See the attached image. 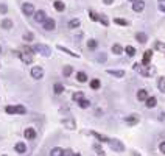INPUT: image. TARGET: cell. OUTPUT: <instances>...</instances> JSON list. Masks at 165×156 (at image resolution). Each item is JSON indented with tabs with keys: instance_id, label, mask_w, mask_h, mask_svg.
I'll list each match as a JSON object with an SVG mask.
<instances>
[{
	"instance_id": "bcb514c9",
	"label": "cell",
	"mask_w": 165,
	"mask_h": 156,
	"mask_svg": "<svg viewBox=\"0 0 165 156\" xmlns=\"http://www.w3.org/2000/svg\"><path fill=\"white\" fill-rule=\"evenodd\" d=\"M103 3H105V5H112L114 0H103Z\"/></svg>"
},
{
	"instance_id": "d6986e66",
	"label": "cell",
	"mask_w": 165,
	"mask_h": 156,
	"mask_svg": "<svg viewBox=\"0 0 165 156\" xmlns=\"http://www.w3.org/2000/svg\"><path fill=\"white\" fill-rule=\"evenodd\" d=\"M50 156H64V150L59 147H55L52 148V151H50Z\"/></svg>"
},
{
	"instance_id": "f35d334b",
	"label": "cell",
	"mask_w": 165,
	"mask_h": 156,
	"mask_svg": "<svg viewBox=\"0 0 165 156\" xmlns=\"http://www.w3.org/2000/svg\"><path fill=\"white\" fill-rule=\"evenodd\" d=\"M24 39L26 41V42H30V41H33V39H34L33 33H25V35H24Z\"/></svg>"
},
{
	"instance_id": "8d00e7d4",
	"label": "cell",
	"mask_w": 165,
	"mask_h": 156,
	"mask_svg": "<svg viewBox=\"0 0 165 156\" xmlns=\"http://www.w3.org/2000/svg\"><path fill=\"white\" fill-rule=\"evenodd\" d=\"M89 17H90V20H94V22H98V19H100V16L97 13H94V11H89Z\"/></svg>"
},
{
	"instance_id": "30bf717a",
	"label": "cell",
	"mask_w": 165,
	"mask_h": 156,
	"mask_svg": "<svg viewBox=\"0 0 165 156\" xmlns=\"http://www.w3.org/2000/svg\"><path fill=\"white\" fill-rule=\"evenodd\" d=\"M45 16H47V14H45V11H42V10L34 11V20H36V22H44L45 19H47Z\"/></svg>"
},
{
	"instance_id": "e0dca14e",
	"label": "cell",
	"mask_w": 165,
	"mask_h": 156,
	"mask_svg": "<svg viewBox=\"0 0 165 156\" xmlns=\"http://www.w3.org/2000/svg\"><path fill=\"white\" fill-rule=\"evenodd\" d=\"M53 8L61 13V11H64V10H66V5H64V2H61V0H56V2L53 3Z\"/></svg>"
},
{
	"instance_id": "d590c367",
	"label": "cell",
	"mask_w": 165,
	"mask_h": 156,
	"mask_svg": "<svg viewBox=\"0 0 165 156\" xmlns=\"http://www.w3.org/2000/svg\"><path fill=\"white\" fill-rule=\"evenodd\" d=\"M114 22H115L117 25H123V27L128 25V20H125V19H120V17H115V19H114Z\"/></svg>"
},
{
	"instance_id": "3957f363",
	"label": "cell",
	"mask_w": 165,
	"mask_h": 156,
	"mask_svg": "<svg viewBox=\"0 0 165 156\" xmlns=\"http://www.w3.org/2000/svg\"><path fill=\"white\" fill-rule=\"evenodd\" d=\"M33 52H39L41 55H44V56H50V47H47V45H42V44L34 45Z\"/></svg>"
},
{
	"instance_id": "cb8c5ba5",
	"label": "cell",
	"mask_w": 165,
	"mask_h": 156,
	"mask_svg": "<svg viewBox=\"0 0 165 156\" xmlns=\"http://www.w3.org/2000/svg\"><path fill=\"white\" fill-rule=\"evenodd\" d=\"M156 103H157V102H156L154 97H148L147 100H145V105H147V108H154Z\"/></svg>"
},
{
	"instance_id": "1f68e13d",
	"label": "cell",
	"mask_w": 165,
	"mask_h": 156,
	"mask_svg": "<svg viewBox=\"0 0 165 156\" xmlns=\"http://www.w3.org/2000/svg\"><path fill=\"white\" fill-rule=\"evenodd\" d=\"M100 86H101V83H100V80H97V78H94L90 81V87L94 91H97V89H100Z\"/></svg>"
},
{
	"instance_id": "52a82bcc",
	"label": "cell",
	"mask_w": 165,
	"mask_h": 156,
	"mask_svg": "<svg viewBox=\"0 0 165 156\" xmlns=\"http://www.w3.org/2000/svg\"><path fill=\"white\" fill-rule=\"evenodd\" d=\"M143 10H145V2L143 0H136V2H132V11L142 13Z\"/></svg>"
},
{
	"instance_id": "7bdbcfd3",
	"label": "cell",
	"mask_w": 165,
	"mask_h": 156,
	"mask_svg": "<svg viewBox=\"0 0 165 156\" xmlns=\"http://www.w3.org/2000/svg\"><path fill=\"white\" fill-rule=\"evenodd\" d=\"M159 10L165 13V0H159Z\"/></svg>"
},
{
	"instance_id": "8992f818",
	"label": "cell",
	"mask_w": 165,
	"mask_h": 156,
	"mask_svg": "<svg viewBox=\"0 0 165 156\" xmlns=\"http://www.w3.org/2000/svg\"><path fill=\"white\" fill-rule=\"evenodd\" d=\"M22 13H24L25 16H33L34 14L33 3H24V5H22Z\"/></svg>"
},
{
	"instance_id": "ab89813d",
	"label": "cell",
	"mask_w": 165,
	"mask_h": 156,
	"mask_svg": "<svg viewBox=\"0 0 165 156\" xmlns=\"http://www.w3.org/2000/svg\"><path fill=\"white\" fill-rule=\"evenodd\" d=\"M6 13H8V6L0 3V14H6Z\"/></svg>"
},
{
	"instance_id": "4fadbf2b",
	"label": "cell",
	"mask_w": 165,
	"mask_h": 156,
	"mask_svg": "<svg viewBox=\"0 0 165 156\" xmlns=\"http://www.w3.org/2000/svg\"><path fill=\"white\" fill-rule=\"evenodd\" d=\"M109 75H112V77H117V78H123L125 77V70H112V69H107L106 70Z\"/></svg>"
},
{
	"instance_id": "ba28073f",
	"label": "cell",
	"mask_w": 165,
	"mask_h": 156,
	"mask_svg": "<svg viewBox=\"0 0 165 156\" xmlns=\"http://www.w3.org/2000/svg\"><path fill=\"white\" fill-rule=\"evenodd\" d=\"M109 144L112 145L114 150H117V151H123V150H125V145H123V144L118 142V140H115V139H111V140H109Z\"/></svg>"
},
{
	"instance_id": "836d02e7",
	"label": "cell",
	"mask_w": 165,
	"mask_h": 156,
	"mask_svg": "<svg viewBox=\"0 0 165 156\" xmlns=\"http://www.w3.org/2000/svg\"><path fill=\"white\" fill-rule=\"evenodd\" d=\"M87 47H89L90 50H94V48L98 47V42L95 39H89V41H87Z\"/></svg>"
},
{
	"instance_id": "2e32d148",
	"label": "cell",
	"mask_w": 165,
	"mask_h": 156,
	"mask_svg": "<svg viewBox=\"0 0 165 156\" xmlns=\"http://www.w3.org/2000/svg\"><path fill=\"white\" fill-rule=\"evenodd\" d=\"M90 134L94 136L95 139H98L100 142H109V140H111L109 138H107V136H103V134H100V133H95V131H92Z\"/></svg>"
},
{
	"instance_id": "ee69618b",
	"label": "cell",
	"mask_w": 165,
	"mask_h": 156,
	"mask_svg": "<svg viewBox=\"0 0 165 156\" xmlns=\"http://www.w3.org/2000/svg\"><path fill=\"white\" fill-rule=\"evenodd\" d=\"M159 150H160V153H164V155H165V140L159 144Z\"/></svg>"
},
{
	"instance_id": "d4e9b609",
	"label": "cell",
	"mask_w": 165,
	"mask_h": 156,
	"mask_svg": "<svg viewBox=\"0 0 165 156\" xmlns=\"http://www.w3.org/2000/svg\"><path fill=\"white\" fill-rule=\"evenodd\" d=\"M62 123L66 125L69 130H75V128H76V127H75V120H73V119H66V120L62 122Z\"/></svg>"
},
{
	"instance_id": "6da1fadb",
	"label": "cell",
	"mask_w": 165,
	"mask_h": 156,
	"mask_svg": "<svg viewBox=\"0 0 165 156\" xmlns=\"http://www.w3.org/2000/svg\"><path fill=\"white\" fill-rule=\"evenodd\" d=\"M134 69L139 70L142 75H145V77H153V75L156 74V69L151 66V64H148V66H140V64H134Z\"/></svg>"
},
{
	"instance_id": "277c9868",
	"label": "cell",
	"mask_w": 165,
	"mask_h": 156,
	"mask_svg": "<svg viewBox=\"0 0 165 156\" xmlns=\"http://www.w3.org/2000/svg\"><path fill=\"white\" fill-rule=\"evenodd\" d=\"M31 77L34 80H41L42 77H44V69H42L41 66H34L31 69Z\"/></svg>"
},
{
	"instance_id": "ffe728a7",
	"label": "cell",
	"mask_w": 165,
	"mask_h": 156,
	"mask_svg": "<svg viewBox=\"0 0 165 156\" xmlns=\"http://www.w3.org/2000/svg\"><path fill=\"white\" fill-rule=\"evenodd\" d=\"M0 25H2V28L10 30V28H13V20H11V19H3Z\"/></svg>"
},
{
	"instance_id": "f907efd6",
	"label": "cell",
	"mask_w": 165,
	"mask_h": 156,
	"mask_svg": "<svg viewBox=\"0 0 165 156\" xmlns=\"http://www.w3.org/2000/svg\"><path fill=\"white\" fill-rule=\"evenodd\" d=\"M0 53H2V47H0Z\"/></svg>"
},
{
	"instance_id": "5b68a950",
	"label": "cell",
	"mask_w": 165,
	"mask_h": 156,
	"mask_svg": "<svg viewBox=\"0 0 165 156\" xmlns=\"http://www.w3.org/2000/svg\"><path fill=\"white\" fill-rule=\"evenodd\" d=\"M42 25H44V30H47V31H53V30L56 28V22L53 20V19H48V17L42 22Z\"/></svg>"
},
{
	"instance_id": "d6a6232c",
	"label": "cell",
	"mask_w": 165,
	"mask_h": 156,
	"mask_svg": "<svg viewBox=\"0 0 165 156\" xmlns=\"http://www.w3.org/2000/svg\"><path fill=\"white\" fill-rule=\"evenodd\" d=\"M154 48L157 52H165V42H159V41H157L154 44Z\"/></svg>"
},
{
	"instance_id": "603a6c76",
	"label": "cell",
	"mask_w": 165,
	"mask_h": 156,
	"mask_svg": "<svg viewBox=\"0 0 165 156\" xmlns=\"http://www.w3.org/2000/svg\"><path fill=\"white\" fill-rule=\"evenodd\" d=\"M76 81L78 83H86L87 81V75L84 74V72H78V74H76Z\"/></svg>"
},
{
	"instance_id": "83f0119b",
	"label": "cell",
	"mask_w": 165,
	"mask_h": 156,
	"mask_svg": "<svg viewBox=\"0 0 165 156\" xmlns=\"http://www.w3.org/2000/svg\"><path fill=\"white\" fill-rule=\"evenodd\" d=\"M78 106H79V108H83V109H86V108H89V106H90V102L86 100V98H81V100L78 102Z\"/></svg>"
},
{
	"instance_id": "f546056e",
	"label": "cell",
	"mask_w": 165,
	"mask_h": 156,
	"mask_svg": "<svg viewBox=\"0 0 165 156\" xmlns=\"http://www.w3.org/2000/svg\"><path fill=\"white\" fill-rule=\"evenodd\" d=\"M79 19H72V20H69V28H78L79 27Z\"/></svg>"
},
{
	"instance_id": "74e56055",
	"label": "cell",
	"mask_w": 165,
	"mask_h": 156,
	"mask_svg": "<svg viewBox=\"0 0 165 156\" xmlns=\"http://www.w3.org/2000/svg\"><path fill=\"white\" fill-rule=\"evenodd\" d=\"M81 98H84V94H83V92H75V94H73V100H75V102H79Z\"/></svg>"
},
{
	"instance_id": "e575fe53",
	"label": "cell",
	"mask_w": 165,
	"mask_h": 156,
	"mask_svg": "<svg viewBox=\"0 0 165 156\" xmlns=\"http://www.w3.org/2000/svg\"><path fill=\"white\" fill-rule=\"evenodd\" d=\"M14 109H16V114H25V112H26L25 106H22V105H17V106H14Z\"/></svg>"
},
{
	"instance_id": "484cf974",
	"label": "cell",
	"mask_w": 165,
	"mask_h": 156,
	"mask_svg": "<svg viewBox=\"0 0 165 156\" xmlns=\"http://www.w3.org/2000/svg\"><path fill=\"white\" fill-rule=\"evenodd\" d=\"M72 74H73V67H72V66H64V69H62V75H64V77H70Z\"/></svg>"
},
{
	"instance_id": "ac0fdd59",
	"label": "cell",
	"mask_w": 165,
	"mask_h": 156,
	"mask_svg": "<svg viewBox=\"0 0 165 156\" xmlns=\"http://www.w3.org/2000/svg\"><path fill=\"white\" fill-rule=\"evenodd\" d=\"M125 122L128 125H136V123H139V119H137V116H128V117H125Z\"/></svg>"
},
{
	"instance_id": "b9f144b4",
	"label": "cell",
	"mask_w": 165,
	"mask_h": 156,
	"mask_svg": "<svg viewBox=\"0 0 165 156\" xmlns=\"http://www.w3.org/2000/svg\"><path fill=\"white\" fill-rule=\"evenodd\" d=\"M98 22H101V24L105 25V27H107V25H109V20H107V19H105V17H103V16H100V19H98Z\"/></svg>"
},
{
	"instance_id": "5bb4252c",
	"label": "cell",
	"mask_w": 165,
	"mask_h": 156,
	"mask_svg": "<svg viewBox=\"0 0 165 156\" xmlns=\"http://www.w3.org/2000/svg\"><path fill=\"white\" fill-rule=\"evenodd\" d=\"M137 98H139L140 102H145L148 98V91L147 89H139L137 91Z\"/></svg>"
},
{
	"instance_id": "9c48e42d",
	"label": "cell",
	"mask_w": 165,
	"mask_h": 156,
	"mask_svg": "<svg viewBox=\"0 0 165 156\" xmlns=\"http://www.w3.org/2000/svg\"><path fill=\"white\" fill-rule=\"evenodd\" d=\"M24 136H25V139H28V140H33L34 138H36V131H34V128H25V131H24Z\"/></svg>"
},
{
	"instance_id": "c3c4849f",
	"label": "cell",
	"mask_w": 165,
	"mask_h": 156,
	"mask_svg": "<svg viewBox=\"0 0 165 156\" xmlns=\"http://www.w3.org/2000/svg\"><path fill=\"white\" fill-rule=\"evenodd\" d=\"M72 156H81L79 153H72Z\"/></svg>"
},
{
	"instance_id": "681fc988",
	"label": "cell",
	"mask_w": 165,
	"mask_h": 156,
	"mask_svg": "<svg viewBox=\"0 0 165 156\" xmlns=\"http://www.w3.org/2000/svg\"><path fill=\"white\" fill-rule=\"evenodd\" d=\"M129 2H136V0H129Z\"/></svg>"
},
{
	"instance_id": "7c38bea8",
	"label": "cell",
	"mask_w": 165,
	"mask_h": 156,
	"mask_svg": "<svg viewBox=\"0 0 165 156\" xmlns=\"http://www.w3.org/2000/svg\"><path fill=\"white\" fill-rule=\"evenodd\" d=\"M14 150H16L19 155H24L25 151H26V145H25L24 142H17L16 145H14Z\"/></svg>"
},
{
	"instance_id": "f1b7e54d",
	"label": "cell",
	"mask_w": 165,
	"mask_h": 156,
	"mask_svg": "<svg viewBox=\"0 0 165 156\" xmlns=\"http://www.w3.org/2000/svg\"><path fill=\"white\" fill-rule=\"evenodd\" d=\"M53 91H55V94H62V92H64V86L61 84V83H55Z\"/></svg>"
},
{
	"instance_id": "7dc6e473",
	"label": "cell",
	"mask_w": 165,
	"mask_h": 156,
	"mask_svg": "<svg viewBox=\"0 0 165 156\" xmlns=\"http://www.w3.org/2000/svg\"><path fill=\"white\" fill-rule=\"evenodd\" d=\"M159 119H160V120H165V112L160 114V116H159Z\"/></svg>"
},
{
	"instance_id": "8fae6325",
	"label": "cell",
	"mask_w": 165,
	"mask_h": 156,
	"mask_svg": "<svg viewBox=\"0 0 165 156\" xmlns=\"http://www.w3.org/2000/svg\"><path fill=\"white\" fill-rule=\"evenodd\" d=\"M58 50L64 52V53H66V55H70V56H73V58H79V55H78V53H73V52L70 50V48L64 47V45H58Z\"/></svg>"
},
{
	"instance_id": "4dcf8cb0",
	"label": "cell",
	"mask_w": 165,
	"mask_h": 156,
	"mask_svg": "<svg viewBox=\"0 0 165 156\" xmlns=\"http://www.w3.org/2000/svg\"><path fill=\"white\" fill-rule=\"evenodd\" d=\"M123 50L126 52V55H128V56H134V55H136V48H134L132 45H128V47H125Z\"/></svg>"
},
{
	"instance_id": "9a60e30c",
	"label": "cell",
	"mask_w": 165,
	"mask_h": 156,
	"mask_svg": "<svg viewBox=\"0 0 165 156\" xmlns=\"http://www.w3.org/2000/svg\"><path fill=\"white\" fill-rule=\"evenodd\" d=\"M153 58V52L151 50H147L143 53V59H142V63H143V66H148L149 64V59Z\"/></svg>"
},
{
	"instance_id": "7a4b0ae2",
	"label": "cell",
	"mask_w": 165,
	"mask_h": 156,
	"mask_svg": "<svg viewBox=\"0 0 165 156\" xmlns=\"http://www.w3.org/2000/svg\"><path fill=\"white\" fill-rule=\"evenodd\" d=\"M33 53H34V52H33V48L25 47V48H24V52L19 53V58L24 61L25 64H31V63H33Z\"/></svg>"
},
{
	"instance_id": "60d3db41",
	"label": "cell",
	"mask_w": 165,
	"mask_h": 156,
	"mask_svg": "<svg viewBox=\"0 0 165 156\" xmlns=\"http://www.w3.org/2000/svg\"><path fill=\"white\" fill-rule=\"evenodd\" d=\"M5 111L8 112V114H16V109H14V106H6Z\"/></svg>"
},
{
	"instance_id": "7402d4cb",
	"label": "cell",
	"mask_w": 165,
	"mask_h": 156,
	"mask_svg": "<svg viewBox=\"0 0 165 156\" xmlns=\"http://www.w3.org/2000/svg\"><path fill=\"white\" fill-rule=\"evenodd\" d=\"M112 53L114 55H122V53H123V47H122L120 44H114L112 45Z\"/></svg>"
},
{
	"instance_id": "44dd1931",
	"label": "cell",
	"mask_w": 165,
	"mask_h": 156,
	"mask_svg": "<svg viewBox=\"0 0 165 156\" xmlns=\"http://www.w3.org/2000/svg\"><path fill=\"white\" fill-rule=\"evenodd\" d=\"M147 39H148V36L145 35V33H137V35H136V41H137V42H140V44L147 42Z\"/></svg>"
},
{
	"instance_id": "4316f807",
	"label": "cell",
	"mask_w": 165,
	"mask_h": 156,
	"mask_svg": "<svg viewBox=\"0 0 165 156\" xmlns=\"http://www.w3.org/2000/svg\"><path fill=\"white\" fill-rule=\"evenodd\" d=\"M157 87H159L160 92L165 94V77H160L159 78V81H157Z\"/></svg>"
},
{
	"instance_id": "f6af8a7d",
	"label": "cell",
	"mask_w": 165,
	"mask_h": 156,
	"mask_svg": "<svg viewBox=\"0 0 165 156\" xmlns=\"http://www.w3.org/2000/svg\"><path fill=\"white\" fill-rule=\"evenodd\" d=\"M72 153H73L72 150H64V156H72Z\"/></svg>"
},
{
	"instance_id": "816d5d0a",
	"label": "cell",
	"mask_w": 165,
	"mask_h": 156,
	"mask_svg": "<svg viewBox=\"0 0 165 156\" xmlns=\"http://www.w3.org/2000/svg\"><path fill=\"white\" fill-rule=\"evenodd\" d=\"M2 156H6V155H2Z\"/></svg>"
}]
</instances>
